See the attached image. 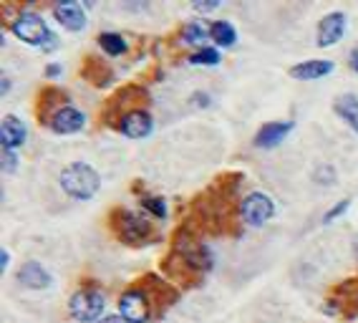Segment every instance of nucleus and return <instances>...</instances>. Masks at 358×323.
<instances>
[{
	"mask_svg": "<svg viewBox=\"0 0 358 323\" xmlns=\"http://www.w3.org/2000/svg\"><path fill=\"white\" fill-rule=\"evenodd\" d=\"M345 33V15L343 13H331L320 20L318 26V45L326 48V45L338 43Z\"/></svg>",
	"mask_w": 358,
	"mask_h": 323,
	"instance_id": "0eeeda50",
	"label": "nucleus"
},
{
	"mask_svg": "<svg viewBox=\"0 0 358 323\" xmlns=\"http://www.w3.org/2000/svg\"><path fill=\"white\" fill-rule=\"evenodd\" d=\"M119 310L127 323H147L149 321V298L144 291H127L119 301Z\"/></svg>",
	"mask_w": 358,
	"mask_h": 323,
	"instance_id": "39448f33",
	"label": "nucleus"
},
{
	"mask_svg": "<svg viewBox=\"0 0 358 323\" xmlns=\"http://www.w3.org/2000/svg\"><path fill=\"white\" fill-rule=\"evenodd\" d=\"M45 73H48V76H58V73H61V66H56V64H53V66H48V71H45Z\"/></svg>",
	"mask_w": 358,
	"mask_h": 323,
	"instance_id": "c85d7f7f",
	"label": "nucleus"
},
{
	"mask_svg": "<svg viewBox=\"0 0 358 323\" xmlns=\"http://www.w3.org/2000/svg\"><path fill=\"white\" fill-rule=\"evenodd\" d=\"M149 235V222L134 213H122L119 217V238L127 243H141Z\"/></svg>",
	"mask_w": 358,
	"mask_h": 323,
	"instance_id": "6e6552de",
	"label": "nucleus"
},
{
	"mask_svg": "<svg viewBox=\"0 0 358 323\" xmlns=\"http://www.w3.org/2000/svg\"><path fill=\"white\" fill-rule=\"evenodd\" d=\"M18 280L26 285V288L41 291V288H48V285H51V273L45 271L41 263H36V260H28V263L20 265Z\"/></svg>",
	"mask_w": 358,
	"mask_h": 323,
	"instance_id": "9b49d317",
	"label": "nucleus"
},
{
	"mask_svg": "<svg viewBox=\"0 0 358 323\" xmlns=\"http://www.w3.org/2000/svg\"><path fill=\"white\" fill-rule=\"evenodd\" d=\"M61 187L73 197V200H91L101 187L96 169L86 162H73L61 172Z\"/></svg>",
	"mask_w": 358,
	"mask_h": 323,
	"instance_id": "f257e3e1",
	"label": "nucleus"
},
{
	"mask_svg": "<svg viewBox=\"0 0 358 323\" xmlns=\"http://www.w3.org/2000/svg\"><path fill=\"white\" fill-rule=\"evenodd\" d=\"M96 323H127L124 318H119V316H106L103 321H96Z\"/></svg>",
	"mask_w": 358,
	"mask_h": 323,
	"instance_id": "cd10ccee",
	"label": "nucleus"
},
{
	"mask_svg": "<svg viewBox=\"0 0 358 323\" xmlns=\"http://www.w3.org/2000/svg\"><path fill=\"white\" fill-rule=\"evenodd\" d=\"M119 129H122L129 139H144V136L152 134L154 122H152V117H149L147 111L134 109V111H129V114H124L122 124H119Z\"/></svg>",
	"mask_w": 358,
	"mask_h": 323,
	"instance_id": "423d86ee",
	"label": "nucleus"
},
{
	"mask_svg": "<svg viewBox=\"0 0 358 323\" xmlns=\"http://www.w3.org/2000/svg\"><path fill=\"white\" fill-rule=\"evenodd\" d=\"M189 64L194 66H217L220 64V51H215V48H202V51H197L189 59Z\"/></svg>",
	"mask_w": 358,
	"mask_h": 323,
	"instance_id": "aec40b11",
	"label": "nucleus"
},
{
	"mask_svg": "<svg viewBox=\"0 0 358 323\" xmlns=\"http://www.w3.org/2000/svg\"><path fill=\"white\" fill-rule=\"evenodd\" d=\"M348 207H351V200H341L338 205L331 207V210H328V213L323 215V222H333L336 217H338V215H343L345 210H348Z\"/></svg>",
	"mask_w": 358,
	"mask_h": 323,
	"instance_id": "5701e85b",
	"label": "nucleus"
},
{
	"mask_svg": "<svg viewBox=\"0 0 358 323\" xmlns=\"http://www.w3.org/2000/svg\"><path fill=\"white\" fill-rule=\"evenodd\" d=\"M313 180L318 182V185H333V182H336V169H333L331 164H323V167H318Z\"/></svg>",
	"mask_w": 358,
	"mask_h": 323,
	"instance_id": "4be33fe9",
	"label": "nucleus"
},
{
	"mask_svg": "<svg viewBox=\"0 0 358 323\" xmlns=\"http://www.w3.org/2000/svg\"><path fill=\"white\" fill-rule=\"evenodd\" d=\"M293 131V122H270L265 124L260 131L255 134V147L260 149H270L278 147V144L285 139V136Z\"/></svg>",
	"mask_w": 358,
	"mask_h": 323,
	"instance_id": "9d476101",
	"label": "nucleus"
},
{
	"mask_svg": "<svg viewBox=\"0 0 358 323\" xmlns=\"http://www.w3.org/2000/svg\"><path fill=\"white\" fill-rule=\"evenodd\" d=\"M210 38L217 45L230 48V45H235L237 33H235V28H232V23H227V20H215L210 26Z\"/></svg>",
	"mask_w": 358,
	"mask_h": 323,
	"instance_id": "dca6fc26",
	"label": "nucleus"
},
{
	"mask_svg": "<svg viewBox=\"0 0 358 323\" xmlns=\"http://www.w3.org/2000/svg\"><path fill=\"white\" fill-rule=\"evenodd\" d=\"M348 64H351V69L358 73V45L351 51V59H348Z\"/></svg>",
	"mask_w": 358,
	"mask_h": 323,
	"instance_id": "393cba45",
	"label": "nucleus"
},
{
	"mask_svg": "<svg viewBox=\"0 0 358 323\" xmlns=\"http://www.w3.org/2000/svg\"><path fill=\"white\" fill-rule=\"evenodd\" d=\"M356 255H358V243H356Z\"/></svg>",
	"mask_w": 358,
	"mask_h": 323,
	"instance_id": "7c9ffc66",
	"label": "nucleus"
},
{
	"mask_svg": "<svg viewBox=\"0 0 358 323\" xmlns=\"http://www.w3.org/2000/svg\"><path fill=\"white\" fill-rule=\"evenodd\" d=\"M8 263H10V255H8V252L3 250V252H0V271H6Z\"/></svg>",
	"mask_w": 358,
	"mask_h": 323,
	"instance_id": "bb28decb",
	"label": "nucleus"
},
{
	"mask_svg": "<svg viewBox=\"0 0 358 323\" xmlns=\"http://www.w3.org/2000/svg\"><path fill=\"white\" fill-rule=\"evenodd\" d=\"M3 169H6V172H13L15 169V152L13 149H3Z\"/></svg>",
	"mask_w": 358,
	"mask_h": 323,
	"instance_id": "b1692460",
	"label": "nucleus"
},
{
	"mask_svg": "<svg viewBox=\"0 0 358 323\" xmlns=\"http://www.w3.org/2000/svg\"><path fill=\"white\" fill-rule=\"evenodd\" d=\"M275 215V205L265 192H250L243 200V220L250 227H260Z\"/></svg>",
	"mask_w": 358,
	"mask_h": 323,
	"instance_id": "20e7f679",
	"label": "nucleus"
},
{
	"mask_svg": "<svg viewBox=\"0 0 358 323\" xmlns=\"http://www.w3.org/2000/svg\"><path fill=\"white\" fill-rule=\"evenodd\" d=\"M83 124H86V117H83L81 111L73 109V106H64L51 119V129L56 134H76V131L83 129Z\"/></svg>",
	"mask_w": 358,
	"mask_h": 323,
	"instance_id": "1a4fd4ad",
	"label": "nucleus"
},
{
	"mask_svg": "<svg viewBox=\"0 0 358 323\" xmlns=\"http://www.w3.org/2000/svg\"><path fill=\"white\" fill-rule=\"evenodd\" d=\"M333 71L331 61H306V64H298L290 69V76L298 78V81H315V78H323Z\"/></svg>",
	"mask_w": 358,
	"mask_h": 323,
	"instance_id": "4468645a",
	"label": "nucleus"
},
{
	"mask_svg": "<svg viewBox=\"0 0 358 323\" xmlns=\"http://www.w3.org/2000/svg\"><path fill=\"white\" fill-rule=\"evenodd\" d=\"M336 114L358 134V99L353 96V94L341 96L338 101H336Z\"/></svg>",
	"mask_w": 358,
	"mask_h": 323,
	"instance_id": "2eb2a0df",
	"label": "nucleus"
},
{
	"mask_svg": "<svg viewBox=\"0 0 358 323\" xmlns=\"http://www.w3.org/2000/svg\"><path fill=\"white\" fill-rule=\"evenodd\" d=\"M10 28H13L15 38H20L28 45H41L43 51H51L53 45H56V36L48 31L45 20L36 13H20Z\"/></svg>",
	"mask_w": 358,
	"mask_h": 323,
	"instance_id": "f03ea898",
	"label": "nucleus"
},
{
	"mask_svg": "<svg viewBox=\"0 0 358 323\" xmlns=\"http://www.w3.org/2000/svg\"><path fill=\"white\" fill-rule=\"evenodd\" d=\"M69 308L71 316L76 318V321H96L103 313V308H106V298L96 288H81V291L71 296Z\"/></svg>",
	"mask_w": 358,
	"mask_h": 323,
	"instance_id": "7ed1b4c3",
	"label": "nucleus"
},
{
	"mask_svg": "<svg viewBox=\"0 0 358 323\" xmlns=\"http://www.w3.org/2000/svg\"><path fill=\"white\" fill-rule=\"evenodd\" d=\"M8 89H10V84H8V78H3V84H0V91H3V94H8Z\"/></svg>",
	"mask_w": 358,
	"mask_h": 323,
	"instance_id": "c756f323",
	"label": "nucleus"
},
{
	"mask_svg": "<svg viewBox=\"0 0 358 323\" xmlns=\"http://www.w3.org/2000/svg\"><path fill=\"white\" fill-rule=\"evenodd\" d=\"M207 36H210V31H205V28L197 26V23H189V26H185V31H182V41H185L187 45H202L207 41Z\"/></svg>",
	"mask_w": 358,
	"mask_h": 323,
	"instance_id": "6ab92c4d",
	"label": "nucleus"
},
{
	"mask_svg": "<svg viewBox=\"0 0 358 323\" xmlns=\"http://www.w3.org/2000/svg\"><path fill=\"white\" fill-rule=\"evenodd\" d=\"M141 205H144V210H149L154 217H164L166 215V202L162 200V197H141Z\"/></svg>",
	"mask_w": 358,
	"mask_h": 323,
	"instance_id": "412c9836",
	"label": "nucleus"
},
{
	"mask_svg": "<svg viewBox=\"0 0 358 323\" xmlns=\"http://www.w3.org/2000/svg\"><path fill=\"white\" fill-rule=\"evenodd\" d=\"M185 263L194 271H210L212 268V252L210 247L205 245H197V247H189L185 250Z\"/></svg>",
	"mask_w": 358,
	"mask_h": 323,
	"instance_id": "f3484780",
	"label": "nucleus"
},
{
	"mask_svg": "<svg viewBox=\"0 0 358 323\" xmlns=\"http://www.w3.org/2000/svg\"><path fill=\"white\" fill-rule=\"evenodd\" d=\"M99 45H101L109 56H122V53L127 51V41H124V36H119V33H101V36H99Z\"/></svg>",
	"mask_w": 358,
	"mask_h": 323,
	"instance_id": "a211bd4d",
	"label": "nucleus"
},
{
	"mask_svg": "<svg viewBox=\"0 0 358 323\" xmlns=\"http://www.w3.org/2000/svg\"><path fill=\"white\" fill-rule=\"evenodd\" d=\"M0 139H3V149H18L26 142V127L18 117H6L3 127H0Z\"/></svg>",
	"mask_w": 358,
	"mask_h": 323,
	"instance_id": "ddd939ff",
	"label": "nucleus"
},
{
	"mask_svg": "<svg viewBox=\"0 0 358 323\" xmlns=\"http://www.w3.org/2000/svg\"><path fill=\"white\" fill-rule=\"evenodd\" d=\"M53 13H56L58 23L64 28H69V31H81V28L86 26V15H83L78 3H71V0L56 3V6H53Z\"/></svg>",
	"mask_w": 358,
	"mask_h": 323,
	"instance_id": "f8f14e48",
	"label": "nucleus"
},
{
	"mask_svg": "<svg viewBox=\"0 0 358 323\" xmlns=\"http://www.w3.org/2000/svg\"><path fill=\"white\" fill-rule=\"evenodd\" d=\"M194 8L197 10H215V8H220V3H194Z\"/></svg>",
	"mask_w": 358,
	"mask_h": 323,
	"instance_id": "a878e982",
	"label": "nucleus"
}]
</instances>
